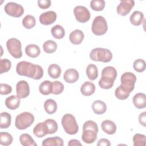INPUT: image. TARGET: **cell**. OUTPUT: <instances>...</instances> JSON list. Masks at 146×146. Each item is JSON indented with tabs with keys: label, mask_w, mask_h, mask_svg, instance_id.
I'll return each mask as SVG.
<instances>
[{
	"label": "cell",
	"mask_w": 146,
	"mask_h": 146,
	"mask_svg": "<svg viewBox=\"0 0 146 146\" xmlns=\"http://www.w3.org/2000/svg\"><path fill=\"white\" fill-rule=\"evenodd\" d=\"M16 71L21 76H25L35 80L41 79L43 75V70L41 66L26 61L19 62L16 67Z\"/></svg>",
	"instance_id": "obj_1"
},
{
	"label": "cell",
	"mask_w": 146,
	"mask_h": 146,
	"mask_svg": "<svg viewBox=\"0 0 146 146\" xmlns=\"http://www.w3.org/2000/svg\"><path fill=\"white\" fill-rule=\"evenodd\" d=\"M116 76L117 71L113 67H106L102 71L101 78L99 80V86L103 89L112 88Z\"/></svg>",
	"instance_id": "obj_2"
},
{
	"label": "cell",
	"mask_w": 146,
	"mask_h": 146,
	"mask_svg": "<svg viewBox=\"0 0 146 146\" xmlns=\"http://www.w3.org/2000/svg\"><path fill=\"white\" fill-rule=\"evenodd\" d=\"M90 58L94 61L107 63L111 60L112 54L108 49L98 47L91 50Z\"/></svg>",
	"instance_id": "obj_3"
},
{
	"label": "cell",
	"mask_w": 146,
	"mask_h": 146,
	"mask_svg": "<svg viewBox=\"0 0 146 146\" xmlns=\"http://www.w3.org/2000/svg\"><path fill=\"white\" fill-rule=\"evenodd\" d=\"M62 125L64 131L69 135H75L79 129L78 125L75 117L70 114L66 113L62 118Z\"/></svg>",
	"instance_id": "obj_4"
},
{
	"label": "cell",
	"mask_w": 146,
	"mask_h": 146,
	"mask_svg": "<svg viewBox=\"0 0 146 146\" xmlns=\"http://www.w3.org/2000/svg\"><path fill=\"white\" fill-rule=\"evenodd\" d=\"M34 121V115L29 112H23L15 117V125L20 130L25 129L32 125Z\"/></svg>",
	"instance_id": "obj_5"
},
{
	"label": "cell",
	"mask_w": 146,
	"mask_h": 146,
	"mask_svg": "<svg viewBox=\"0 0 146 146\" xmlns=\"http://www.w3.org/2000/svg\"><path fill=\"white\" fill-rule=\"evenodd\" d=\"M92 31L96 35H103L106 33L108 30V25L106 19L101 16L96 17L92 25Z\"/></svg>",
	"instance_id": "obj_6"
},
{
	"label": "cell",
	"mask_w": 146,
	"mask_h": 146,
	"mask_svg": "<svg viewBox=\"0 0 146 146\" xmlns=\"http://www.w3.org/2000/svg\"><path fill=\"white\" fill-rule=\"evenodd\" d=\"M6 47L8 51L13 57L16 59L22 57V44L19 40L14 38L8 39L6 42Z\"/></svg>",
	"instance_id": "obj_7"
},
{
	"label": "cell",
	"mask_w": 146,
	"mask_h": 146,
	"mask_svg": "<svg viewBox=\"0 0 146 146\" xmlns=\"http://www.w3.org/2000/svg\"><path fill=\"white\" fill-rule=\"evenodd\" d=\"M121 86L127 91L131 93L135 88V84L136 81V75L131 72L123 73L120 78Z\"/></svg>",
	"instance_id": "obj_8"
},
{
	"label": "cell",
	"mask_w": 146,
	"mask_h": 146,
	"mask_svg": "<svg viewBox=\"0 0 146 146\" xmlns=\"http://www.w3.org/2000/svg\"><path fill=\"white\" fill-rule=\"evenodd\" d=\"M4 10L7 15L16 18L21 17L24 13V9L22 5L13 2L7 3Z\"/></svg>",
	"instance_id": "obj_9"
},
{
	"label": "cell",
	"mask_w": 146,
	"mask_h": 146,
	"mask_svg": "<svg viewBox=\"0 0 146 146\" xmlns=\"http://www.w3.org/2000/svg\"><path fill=\"white\" fill-rule=\"evenodd\" d=\"M74 14L76 21L80 23H85L88 21L91 17L90 12L83 6H76L74 9Z\"/></svg>",
	"instance_id": "obj_10"
},
{
	"label": "cell",
	"mask_w": 146,
	"mask_h": 146,
	"mask_svg": "<svg viewBox=\"0 0 146 146\" xmlns=\"http://www.w3.org/2000/svg\"><path fill=\"white\" fill-rule=\"evenodd\" d=\"M135 1L133 0L121 1L117 6V13L119 15L125 16L127 15L134 6Z\"/></svg>",
	"instance_id": "obj_11"
},
{
	"label": "cell",
	"mask_w": 146,
	"mask_h": 146,
	"mask_svg": "<svg viewBox=\"0 0 146 146\" xmlns=\"http://www.w3.org/2000/svg\"><path fill=\"white\" fill-rule=\"evenodd\" d=\"M17 96L19 99L27 98L30 94V87L29 83L25 80H21L16 85Z\"/></svg>",
	"instance_id": "obj_12"
},
{
	"label": "cell",
	"mask_w": 146,
	"mask_h": 146,
	"mask_svg": "<svg viewBox=\"0 0 146 146\" xmlns=\"http://www.w3.org/2000/svg\"><path fill=\"white\" fill-rule=\"evenodd\" d=\"M56 19V13L53 11H48L41 14L39 16V22L44 25L52 24Z\"/></svg>",
	"instance_id": "obj_13"
},
{
	"label": "cell",
	"mask_w": 146,
	"mask_h": 146,
	"mask_svg": "<svg viewBox=\"0 0 146 146\" xmlns=\"http://www.w3.org/2000/svg\"><path fill=\"white\" fill-rule=\"evenodd\" d=\"M97 132L91 129H86L83 130L82 140L87 144L93 143L97 139Z\"/></svg>",
	"instance_id": "obj_14"
},
{
	"label": "cell",
	"mask_w": 146,
	"mask_h": 146,
	"mask_svg": "<svg viewBox=\"0 0 146 146\" xmlns=\"http://www.w3.org/2000/svg\"><path fill=\"white\" fill-rule=\"evenodd\" d=\"M79 73L74 68H69L65 71L63 75L64 80L68 83H74L79 79Z\"/></svg>",
	"instance_id": "obj_15"
},
{
	"label": "cell",
	"mask_w": 146,
	"mask_h": 146,
	"mask_svg": "<svg viewBox=\"0 0 146 146\" xmlns=\"http://www.w3.org/2000/svg\"><path fill=\"white\" fill-rule=\"evenodd\" d=\"M133 105L138 109L144 108L146 106V96L143 93H137L135 95L133 99Z\"/></svg>",
	"instance_id": "obj_16"
},
{
	"label": "cell",
	"mask_w": 146,
	"mask_h": 146,
	"mask_svg": "<svg viewBox=\"0 0 146 146\" xmlns=\"http://www.w3.org/2000/svg\"><path fill=\"white\" fill-rule=\"evenodd\" d=\"M84 35L82 31L79 29L75 30L72 31L69 36L70 41L74 44H80L83 39Z\"/></svg>",
	"instance_id": "obj_17"
},
{
	"label": "cell",
	"mask_w": 146,
	"mask_h": 146,
	"mask_svg": "<svg viewBox=\"0 0 146 146\" xmlns=\"http://www.w3.org/2000/svg\"><path fill=\"white\" fill-rule=\"evenodd\" d=\"M102 130L108 135H113L116 132V125L114 122L110 120H104L101 124Z\"/></svg>",
	"instance_id": "obj_18"
},
{
	"label": "cell",
	"mask_w": 146,
	"mask_h": 146,
	"mask_svg": "<svg viewBox=\"0 0 146 146\" xmlns=\"http://www.w3.org/2000/svg\"><path fill=\"white\" fill-rule=\"evenodd\" d=\"M20 99L15 95H11L5 100L6 106L11 110H14L18 108L20 105Z\"/></svg>",
	"instance_id": "obj_19"
},
{
	"label": "cell",
	"mask_w": 146,
	"mask_h": 146,
	"mask_svg": "<svg viewBox=\"0 0 146 146\" xmlns=\"http://www.w3.org/2000/svg\"><path fill=\"white\" fill-rule=\"evenodd\" d=\"M95 86L91 82H85L80 87V92L84 96H91L95 92Z\"/></svg>",
	"instance_id": "obj_20"
},
{
	"label": "cell",
	"mask_w": 146,
	"mask_h": 146,
	"mask_svg": "<svg viewBox=\"0 0 146 146\" xmlns=\"http://www.w3.org/2000/svg\"><path fill=\"white\" fill-rule=\"evenodd\" d=\"M92 109L94 112L97 115H102L106 112L107 106L106 103L102 100H95L92 104Z\"/></svg>",
	"instance_id": "obj_21"
},
{
	"label": "cell",
	"mask_w": 146,
	"mask_h": 146,
	"mask_svg": "<svg viewBox=\"0 0 146 146\" xmlns=\"http://www.w3.org/2000/svg\"><path fill=\"white\" fill-rule=\"evenodd\" d=\"M63 144L64 143L63 139L58 136L48 137L44 139L42 143L43 146H63Z\"/></svg>",
	"instance_id": "obj_22"
},
{
	"label": "cell",
	"mask_w": 146,
	"mask_h": 146,
	"mask_svg": "<svg viewBox=\"0 0 146 146\" xmlns=\"http://www.w3.org/2000/svg\"><path fill=\"white\" fill-rule=\"evenodd\" d=\"M34 135L39 138L43 137L45 135L48 134L46 125L44 122H40L38 123L33 129Z\"/></svg>",
	"instance_id": "obj_23"
},
{
	"label": "cell",
	"mask_w": 146,
	"mask_h": 146,
	"mask_svg": "<svg viewBox=\"0 0 146 146\" xmlns=\"http://www.w3.org/2000/svg\"><path fill=\"white\" fill-rule=\"evenodd\" d=\"M25 52L29 57L36 58L40 54V50L38 45L30 44L25 47Z\"/></svg>",
	"instance_id": "obj_24"
},
{
	"label": "cell",
	"mask_w": 146,
	"mask_h": 146,
	"mask_svg": "<svg viewBox=\"0 0 146 146\" xmlns=\"http://www.w3.org/2000/svg\"><path fill=\"white\" fill-rule=\"evenodd\" d=\"M39 91L43 95H48L50 94H52V82L50 80L42 82L39 86Z\"/></svg>",
	"instance_id": "obj_25"
},
{
	"label": "cell",
	"mask_w": 146,
	"mask_h": 146,
	"mask_svg": "<svg viewBox=\"0 0 146 146\" xmlns=\"http://www.w3.org/2000/svg\"><path fill=\"white\" fill-rule=\"evenodd\" d=\"M131 23L135 26L140 25L144 19V14L140 11H135L129 18Z\"/></svg>",
	"instance_id": "obj_26"
},
{
	"label": "cell",
	"mask_w": 146,
	"mask_h": 146,
	"mask_svg": "<svg viewBox=\"0 0 146 146\" xmlns=\"http://www.w3.org/2000/svg\"><path fill=\"white\" fill-rule=\"evenodd\" d=\"M44 108L48 114H53L56 111L57 104L53 99H48L44 103Z\"/></svg>",
	"instance_id": "obj_27"
},
{
	"label": "cell",
	"mask_w": 146,
	"mask_h": 146,
	"mask_svg": "<svg viewBox=\"0 0 146 146\" xmlns=\"http://www.w3.org/2000/svg\"><path fill=\"white\" fill-rule=\"evenodd\" d=\"M86 75L91 80H95L98 76V70L96 65L90 64L86 68Z\"/></svg>",
	"instance_id": "obj_28"
},
{
	"label": "cell",
	"mask_w": 146,
	"mask_h": 146,
	"mask_svg": "<svg viewBox=\"0 0 146 146\" xmlns=\"http://www.w3.org/2000/svg\"><path fill=\"white\" fill-rule=\"evenodd\" d=\"M19 141L23 146H36L37 144L35 142L32 137L27 133H23L19 136Z\"/></svg>",
	"instance_id": "obj_29"
},
{
	"label": "cell",
	"mask_w": 146,
	"mask_h": 146,
	"mask_svg": "<svg viewBox=\"0 0 146 146\" xmlns=\"http://www.w3.org/2000/svg\"><path fill=\"white\" fill-rule=\"evenodd\" d=\"M61 68L56 64H52L48 68V74L52 79H58L61 74Z\"/></svg>",
	"instance_id": "obj_30"
},
{
	"label": "cell",
	"mask_w": 146,
	"mask_h": 146,
	"mask_svg": "<svg viewBox=\"0 0 146 146\" xmlns=\"http://www.w3.org/2000/svg\"><path fill=\"white\" fill-rule=\"evenodd\" d=\"M11 116L10 113L6 112L1 113V124L0 127L1 129L7 128L11 124Z\"/></svg>",
	"instance_id": "obj_31"
},
{
	"label": "cell",
	"mask_w": 146,
	"mask_h": 146,
	"mask_svg": "<svg viewBox=\"0 0 146 146\" xmlns=\"http://www.w3.org/2000/svg\"><path fill=\"white\" fill-rule=\"evenodd\" d=\"M52 35L56 39H62L65 35V31L64 28L59 25H56L53 26L51 30Z\"/></svg>",
	"instance_id": "obj_32"
},
{
	"label": "cell",
	"mask_w": 146,
	"mask_h": 146,
	"mask_svg": "<svg viewBox=\"0 0 146 146\" xmlns=\"http://www.w3.org/2000/svg\"><path fill=\"white\" fill-rule=\"evenodd\" d=\"M43 122L46 125L48 134H53L57 131L58 126L55 120L49 119L44 120Z\"/></svg>",
	"instance_id": "obj_33"
},
{
	"label": "cell",
	"mask_w": 146,
	"mask_h": 146,
	"mask_svg": "<svg viewBox=\"0 0 146 146\" xmlns=\"http://www.w3.org/2000/svg\"><path fill=\"white\" fill-rule=\"evenodd\" d=\"M43 48L45 52L51 54L54 52L57 49L56 43L52 40H47L44 42L43 44Z\"/></svg>",
	"instance_id": "obj_34"
},
{
	"label": "cell",
	"mask_w": 146,
	"mask_h": 146,
	"mask_svg": "<svg viewBox=\"0 0 146 146\" xmlns=\"http://www.w3.org/2000/svg\"><path fill=\"white\" fill-rule=\"evenodd\" d=\"M36 24L35 18L31 15H26L22 20V25L25 28L27 29H31L33 28Z\"/></svg>",
	"instance_id": "obj_35"
},
{
	"label": "cell",
	"mask_w": 146,
	"mask_h": 146,
	"mask_svg": "<svg viewBox=\"0 0 146 146\" xmlns=\"http://www.w3.org/2000/svg\"><path fill=\"white\" fill-rule=\"evenodd\" d=\"M13 140V138L11 134L6 132H1L0 133V144L2 145H9Z\"/></svg>",
	"instance_id": "obj_36"
},
{
	"label": "cell",
	"mask_w": 146,
	"mask_h": 146,
	"mask_svg": "<svg viewBox=\"0 0 146 146\" xmlns=\"http://www.w3.org/2000/svg\"><path fill=\"white\" fill-rule=\"evenodd\" d=\"M129 94L130 93L125 90L121 85L117 87L115 91V96L119 100H125L127 99L129 97Z\"/></svg>",
	"instance_id": "obj_37"
},
{
	"label": "cell",
	"mask_w": 146,
	"mask_h": 146,
	"mask_svg": "<svg viewBox=\"0 0 146 146\" xmlns=\"http://www.w3.org/2000/svg\"><path fill=\"white\" fill-rule=\"evenodd\" d=\"M134 146H145L146 138L145 136L140 133H136L132 139Z\"/></svg>",
	"instance_id": "obj_38"
},
{
	"label": "cell",
	"mask_w": 146,
	"mask_h": 146,
	"mask_svg": "<svg viewBox=\"0 0 146 146\" xmlns=\"http://www.w3.org/2000/svg\"><path fill=\"white\" fill-rule=\"evenodd\" d=\"M105 1L103 0H92L90 2V7L94 11H102L105 7Z\"/></svg>",
	"instance_id": "obj_39"
},
{
	"label": "cell",
	"mask_w": 146,
	"mask_h": 146,
	"mask_svg": "<svg viewBox=\"0 0 146 146\" xmlns=\"http://www.w3.org/2000/svg\"><path fill=\"white\" fill-rule=\"evenodd\" d=\"M11 67V63L9 59H0V74L9 71Z\"/></svg>",
	"instance_id": "obj_40"
},
{
	"label": "cell",
	"mask_w": 146,
	"mask_h": 146,
	"mask_svg": "<svg viewBox=\"0 0 146 146\" xmlns=\"http://www.w3.org/2000/svg\"><path fill=\"white\" fill-rule=\"evenodd\" d=\"M133 67L138 72H143L145 69V62L141 59H136L133 62Z\"/></svg>",
	"instance_id": "obj_41"
},
{
	"label": "cell",
	"mask_w": 146,
	"mask_h": 146,
	"mask_svg": "<svg viewBox=\"0 0 146 146\" xmlns=\"http://www.w3.org/2000/svg\"><path fill=\"white\" fill-rule=\"evenodd\" d=\"M64 90L63 84L59 81H54L52 82V94L59 95Z\"/></svg>",
	"instance_id": "obj_42"
},
{
	"label": "cell",
	"mask_w": 146,
	"mask_h": 146,
	"mask_svg": "<svg viewBox=\"0 0 146 146\" xmlns=\"http://www.w3.org/2000/svg\"><path fill=\"white\" fill-rule=\"evenodd\" d=\"M86 129H91L97 132H98L99 131L97 124L92 120H87L84 123L83 125V130Z\"/></svg>",
	"instance_id": "obj_43"
},
{
	"label": "cell",
	"mask_w": 146,
	"mask_h": 146,
	"mask_svg": "<svg viewBox=\"0 0 146 146\" xmlns=\"http://www.w3.org/2000/svg\"><path fill=\"white\" fill-rule=\"evenodd\" d=\"M12 91V87L6 83L0 84V94L2 95H6L10 94Z\"/></svg>",
	"instance_id": "obj_44"
},
{
	"label": "cell",
	"mask_w": 146,
	"mask_h": 146,
	"mask_svg": "<svg viewBox=\"0 0 146 146\" xmlns=\"http://www.w3.org/2000/svg\"><path fill=\"white\" fill-rule=\"evenodd\" d=\"M51 2L50 0H38V5L42 9H48L51 6Z\"/></svg>",
	"instance_id": "obj_45"
},
{
	"label": "cell",
	"mask_w": 146,
	"mask_h": 146,
	"mask_svg": "<svg viewBox=\"0 0 146 146\" xmlns=\"http://www.w3.org/2000/svg\"><path fill=\"white\" fill-rule=\"evenodd\" d=\"M139 121L141 125L144 127L146 126V112L141 113L139 116Z\"/></svg>",
	"instance_id": "obj_46"
},
{
	"label": "cell",
	"mask_w": 146,
	"mask_h": 146,
	"mask_svg": "<svg viewBox=\"0 0 146 146\" xmlns=\"http://www.w3.org/2000/svg\"><path fill=\"white\" fill-rule=\"evenodd\" d=\"M97 145L98 146H110L111 143L108 139L103 138L99 140L97 143Z\"/></svg>",
	"instance_id": "obj_47"
},
{
	"label": "cell",
	"mask_w": 146,
	"mask_h": 146,
	"mask_svg": "<svg viewBox=\"0 0 146 146\" xmlns=\"http://www.w3.org/2000/svg\"><path fill=\"white\" fill-rule=\"evenodd\" d=\"M68 145H82L81 143L76 139L70 140L68 143Z\"/></svg>",
	"instance_id": "obj_48"
}]
</instances>
